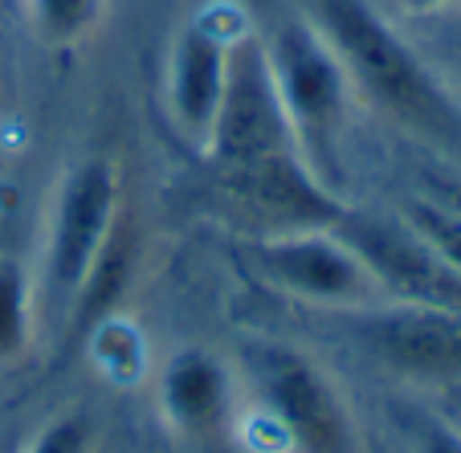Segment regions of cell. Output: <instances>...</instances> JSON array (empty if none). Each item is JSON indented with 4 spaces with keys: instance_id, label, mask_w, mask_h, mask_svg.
Instances as JSON below:
<instances>
[{
    "instance_id": "10",
    "label": "cell",
    "mask_w": 461,
    "mask_h": 453,
    "mask_svg": "<svg viewBox=\"0 0 461 453\" xmlns=\"http://www.w3.org/2000/svg\"><path fill=\"white\" fill-rule=\"evenodd\" d=\"M351 249L367 262L375 274L384 298L396 303H433V306H453L461 311V278L449 266L412 233L409 225L380 217H364V213H343L339 225Z\"/></svg>"
},
{
    "instance_id": "21",
    "label": "cell",
    "mask_w": 461,
    "mask_h": 453,
    "mask_svg": "<svg viewBox=\"0 0 461 453\" xmlns=\"http://www.w3.org/2000/svg\"><path fill=\"white\" fill-rule=\"evenodd\" d=\"M457 388H461V384H457Z\"/></svg>"
},
{
    "instance_id": "4",
    "label": "cell",
    "mask_w": 461,
    "mask_h": 453,
    "mask_svg": "<svg viewBox=\"0 0 461 453\" xmlns=\"http://www.w3.org/2000/svg\"><path fill=\"white\" fill-rule=\"evenodd\" d=\"M245 262L261 282L286 298L322 311H359L384 303V290L367 262L339 229H290L258 233L245 245Z\"/></svg>"
},
{
    "instance_id": "8",
    "label": "cell",
    "mask_w": 461,
    "mask_h": 453,
    "mask_svg": "<svg viewBox=\"0 0 461 453\" xmlns=\"http://www.w3.org/2000/svg\"><path fill=\"white\" fill-rule=\"evenodd\" d=\"M241 33L245 25H237L229 9H204L184 21L172 37L164 95L180 135L196 148H204L212 131L229 78V58H233V45Z\"/></svg>"
},
{
    "instance_id": "13",
    "label": "cell",
    "mask_w": 461,
    "mask_h": 453,
    "mask_svg": "<svg viewBox=\"0 0 461 453\" xmlns=\"http://www.w3.org/2000/svg\"><path fill=\"white\" fill-rule=\"evenodd\" d=\"M82 343L90 348V359L98 364V372L119 380V384L140 380V376L148 372L151 351H148V340H143V327L122 319L119 311L98 319L95 327L82 335Z\"/></svg>"
},
{
    "instance_id": "3",
    "label": "cell",
    "mask_w": 461,
    "mask_h": 453,
    "mask_svg": "<svg viewBox=\"0 0 461 453\" xmlns=\"http://www.w3.org/2000/svg\"><path fill=\"white\" fill-rule=\"evenodd\" d=\"M253 376L270 425L294 453H364V433L339 380L314 356L290 343H261Z\"/></svg>"
},
{
    "instance_id": "19",
    "label": "cell",
    "mask_w": 461,
    "mask_h": 453,
    "mask_svg": "<svg viewBox=\"0 0 461 453\" xmlns=\"http://www.w3.org/2000/svg\"><path fill=\"white\" fill-rule=\"evenodd\" d=\"M404 13H412V17H429V13H441V9H453L457 0H396Z\"/></svg>"
},
{
    "instance_id": "17",
    "label": "cell",
    "mask_w": 461,
    "mask_h": 453,
    "mask_svg": "<svg viewBox=\"0 0 461 453\" xmlns=\"http://www.w3.org/2000/svg\"><path fill=\"white\" fill-rule=\"evenodd\" d=\"M95 449V429L82 412H66V417L50 421L41 433L29 441L25 453H90Z\"/></svg>"
},
{
    "instance_id": "5",
    "label": "cell",
    "mask_w": 461,
    "mask_h": 453,
    "mask_svg": "<svg viewBox=\"0 0 461 453\" xmlns=\"http://www.w3.org/2000/svg\"><path fill=\"white\" fill-rule=\"evenodd\" d=\"M201 151L217 172L249 168L274 156H298L294 131H290L286 111H282L270 78L266 45L253 29H245L233 45L225 95H221L217 119H212V131Z\"/></svg>"
},
{
    "instance_id": "11",
    "label": "cell",
    "mask_w": 461,
    "mask_h": 453,
    "mask_svg": "<svg viewBox=\"0 0 461 453\" xmlns=\"http://www.w3.org/2000/svg\"><path fill=\"white\" fill-rule=\"evenodd\" d=\"M233 409V376L225 359L204 348H184L159 376V412L184 437H204L225 425Z\"/></svg>"
},
{
    "instance_id": "2",
    "label": "cell",
    "mask_w": 461,
    "mask_h": 453,
    "mask_svg": "<svg viewBox=\"0 0 461 453\" xmlns=\"http://www.w3.org/2000/svg\"><path fill=\"white\" fill-rule=\"evenodd\" d=\"M278 103L294 131L298 156L319 180L339 172V135L348 122L351 82L311 17H282L261 37Z\"/></svg>"
},
{
    "instance_id": "6",
    "label": "cell",
    "mask_w": 461,
    "mask_h": 453,
    "mask_svg": "<svg viewBox=\"0 0 461 453\" xmlns=\"http://www.w3.org/2000/svg\"><path fill=\"white\" fill-rule=\"evenodd\" d=\"M119 217V168L111 159H82L61 176V184L53 188L41 249V286L50 290V298L70 306L82 274L90 270Z\"/></svg>"
},
{
    "instance_id": "15",
    "label": "cell",
    "mask_w": 461,
    "mask_h": 453,
    "mask_svg": "<svg viewBox=\"0 0 461 453\" xmlns=\"http://www.w3.org/2000/svg\"><path fill=\"white\" fill-rule=\"evenodd\" d=\"M33 29L53 45H74L95 33L106 0H25Z\"/></svg>"
},
{
    "instance_id": "14",
    "label": "cell",
    "mask_w": 461,
    "mask_h": 453,
    "mask_svg": "<svg viewBox=\"0 0 461 453\" xmlns=\"http://www.w3.org/2000/svg\"><path fill=\"white\" fill-rule=\"evenodd\" d=\"M33 340V282L17 258H0V364L25 356Z\"/></svg>"
},
{
    "instance_id": "18",
    "label": "cell",
    "mask_w": 461,
    "mask_h": 453,
    "mask_svg": "<svg viewBox=\"0 0 461 453\" xmlns=\"http://www.w3.org/2000/svg\"><path fill=\"white\" fill-rule=\"evenodd\" d=\"M412 449L417 453H461V433L453 425H445V421L425 417L412 429Z\"/></svg>"
},
{
    "instance_id": "20",
    "label": "cell",
    "mask_w": 461,
    "mask_h": 453,
    "mask_svg": "<svg viewBox=\"0 0 461 453\" xmlns=\"http://www.w3.org/2000/svg\"><path fill=\"white\" fill-rule=\"evenodd\" d=\"M453 78H457V86H461V41L453 45Z\"/></svg>"
},
{
    "instance_id": "1",
    "label": "cell",
    "mask_w": 461,
    "mask_h": 453,
    "mask_svg": "<svg viewBox=\"0 0 461 453\" xmlns=\"http://www.w3.org/2000/svg\"><path fill=\"white\" fill-rule=\"evenodd\" d=\"M311 21L335 50L351 95L396 127L433 143H461V111L429 61L367 0H311Z\"/></svg>"
},
{
    "instance_id": "12",
    "label": "cell",
    "mask_w": 461,
    "mask_h": 453,
    "mask_svg": "<svg viewBox=\"0 0 461 453\" xmlns=\"http://www.w3.org/2000/svg\"><path fill=\"white\" fill-rule=\"evenodd\" d=\"M131 278H135V233L127 229V221H114L111 237L103 241V249L95 253L90 270L82 274L78 290H74L70 306H66V319H70L74 335H86L98 319L119 311L122 294H127Z\"/></svg>"
},
{
    "instance_id": "7",
    "label": "cell",
    "mask_w": 461,
    "mask_h": 453,
    "mask_svg": "<svg viewBox=\"0 0 461 453\" xmlns=\"http://www.w3.org/2000/svg\"><path fill=\"white\" fill-rule=\"evenodd\" d=\"M351 343L409 380L461 384V311L433 303H384L339 311Z\"/></svg>"
},
{
    "instance_id": "9",
    "label": "cell",
    "mask_w": 461,
    "mask_h": 453,
    "mask_svg": "<svg viewBox=\"0 0 461 453\" xmlns=\"http://www.w3.org/2000/svg\"><path fill=\"white\" fill-rule=\"evenodd\" d=\"M221 188L258 221V233L335 229L348 213L335 188L319 180L303 156H274L249 168L221 172Z\"/></svg>"
},
{
    "instance_id": "16",
    "label": "cell",
    "mask_w": 461,
    "mask_h": 453,
    "mask_svg": "<svg viewBox=\"0 0 461 453\" xmlns=\"http://www.w3.org/2000/svg\"><path fill=\"white\" fill-rule=\"evenodd\" d=\"M404 225L461 278V213L437 201H412Z\"/></svg>"
}]
</instances>
